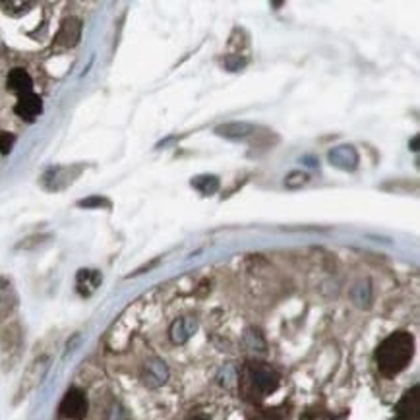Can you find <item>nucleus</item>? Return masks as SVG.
Listing matches in <instances>:
<instances>
[{"instance_id":"f257e3e1","label":"nucleus","mask_w":420,"mask_h":420,"mask_svg":"<svg viewBox=\"0 0 420 420\" xmlns=\"http://www.w3.org/2000/svg\"><path fill=\"white\" fill-rule=\"evenodd\" d=\"M414 354V339L407 331H395L378 347L376 362L382 376L393 378L407 368Z\"/></svg>"},{"instance_id":"f03ea898","label":"nucleus","mask_w":420,"mask_h":420,"mask_svg":"<svg viewBox=\"0 0 420 420\" xmlns=\"http://www.w3.org/2000/svg\"><path fill=\"white\" fill-rule=\"evenodd\" d=\"M279 386L277 370L271 368L266 362H246L240 374V391L248 401H261L263 397L271 395Z\"/></svg>"},{"instance_id":"7ed1b4c3","label":"nucleus","mask_w":420,"mask_h":420,"mask_svg":"<svg viewBox=\"0 0 420 420\" xmlns=\"http://www.w3.org/2000/svg\"><path fill=\"white\" fill-rule=\"evenodd\" d=\"M87 397L82 389L72 387L60 403V417L66 420H84L87 414Z\"/></svg>"},{"instance_id":"20e7f679","label":"nucleus","mask_w":420,"mask_h":420,"mask_svg":"<svg viewBox=\"0 0 420 420\" xmlns=\"http://www.w3.org/2000/svg\"><path fill=\"white\" fill-rule=\"evenodd\" d=\"M419 386H414L403 395L395 409V420H420V397Z\"/></svg>"},{"instance_id":"39448f33","label":"nucleus","mask_w":420,"mask_h":420,"mask_svg":"<svg viewBox=\"0 0 420 420\" xmlns=\"http://www.w3.org/2000/svg\"><path fill=\"white\" fill-rule=\"evenodd\" d=\"M82 37V22L78 17H66L62 24H60V29L55 41L59 47H64V49H72L76 47L78 41Z\"/></svg>"},{"instance_id":"423d86ee","label":"nucleus","mask_w":420,"mask_h":420,"mask_svg":"<svg viewBox=\"0 0 420 420\" xmlns=\"http://www.w3.org/2000/svg\"><path fill=\"white\" fill-rule=\"evenodd\" d=\"M14 110H16L17 117L24 118V120H35V118L41 115L43 110L41 97L35 95L34 92L26 93V95H22V97L17 99Z\"/></svg>"},{"instance_id":"0eeeda50","label":"nucleus","mask_w":420,"mask_h":420,"mask_svg":"<svg viewBox=\"0 0 420 420\" xmlns=\"http://www.w3.org/2000/svg\"><path fill=\"white\" fill-rule=\"evenodd\" d=\"M6 85H8L10 92L17 93V97L26 95V93H31L34 89V80L27 74L24 68H14L8 74V80H6Z\"/></svg>"},{"instance_id":"6e6552de","label":"nucleus","mask_w":420,"mask_h":420,"mask_svg":"<svg viewBox=\"0 0 420 420\" xmlns=\"http://www.w3.org/2000/svg\"><path fill=\"white\" fill-rule=\"evenodd\" d=\"M256 128L252 124H246V122H233V124H225V126H219L215 132L223 138L229 140H244L250 134H254Z\"/></svg>"},{"instance_id":"1a4fd4ad","label":"nucleus","mask_w":420,"mask_h":420,"mask_svg":"<svg viewBox=\"0 0 420 420\" xmlns=\"http://www.w3.org/2000/svg\"><path fill=\"white\" fill-rule=\"evenodd\" d=\"M329 161L335 163L337 167L354 168V165L359 163V157H356V153L351 145H343V147H337L329 153Z\"/></svg>"},{"instance_id":"9d476101","label":"nucleus","mask_w":420,"mask_h":420,"mask_svg":"<svg viewBox=\"0 0 420 420\" xmlns=\"http://www.w3.org/2000/svg\"><path fill=\"white\" fill-rule=\"evenodd\" d=\"M101 283V275L99 271H92V269H82L78 271V291L82 294H92Z\"/></svg>"},{"instance_id":"9b49d317","label":"nucleus","mask_w":420,"mask_h":420,"mask_svg":"<svg viewBox=\"0 0 420 420\" xmlns=\"http://www.w3.org/2000/svg\"><path fill=\"white\" fill-rule=\"evenodd\" d=\"M194 331H196V319L184 318L175 321V326L171 329V335H173V339H175L177 343H184L186 339L192 335Z\"/></svg>"},{"instance_id":"f8f14e48","label":"nucleus","mask_w":420,"mask_h":420,"mask_svg":"<svg viewBox=\"0 0 420 420\" xmlns=\"http://www.w3.org/2000/svg\"><path fill=\"white\" fill-rule=\"evenodd\" d=\"M145 372H147L145 384H150V386H159L161 382H165V378H167V368H165L163 362H155L152 366H147Z\"/></svg>"},{"instance_id":"ddd939ff","label":"nucleus","mask_w":420,"mask_h":420,"mask_svg":"<svg viewBox=\"0 0 420 420\" xmlns=\"http://www.w3.org/2000/svg\"><path fill=\"white\" fill-rule=\"evenodd\" d=\"M192 186L198 188L202 194H205V196H210V194H213L219 188V180L217 177H200L192 180Z\"/></svg>"},{"instance_id":"4468645a","label":"nucleus","mask_w":420,"mask_h":420,"mask_svg":"<svg viewBox=\"0 0 420 420\" xmlns=\"http://www.w3.org/2000/svg\"><path fill=\"white\" fill-rule=\"evenodd\" d=\"M31 6H34L31 2H14V0H8V2H0V8H4V12L10 14V16H22V14L29 12Z\"/></svg>"},{"instance_id":"2eb2a0df","label":"nucleus","mask_w":420,"mask_h":420,"mask_svg":"<svg viewBox=\"0 0 420 420\" xmlns=\"http://www.w3.org/2000/svg\"><path fill=\"white\" fill-rule=\"evenodd\" d=\"M14 142H16L14 134H10V132H0V153H2V155H8V153L12 152V147H14Z\"/></svg>"},{"instance_id":"dca6fc26","label":"nucleus","mask_w":420,"mask_h":420,"mask_svg":"<svg viewBox=\"0 0 420 420\" xmlns=\"http://www.w3.org/2000/svg\"><path fill=\"white\" fill-rule=\"evenodd\" d=\"M78 205H80V208H109L110 203L109 200H105L103 196H92V198H87V200H82Z\"/></svg>"},{"instance_id":"f3484780","label":"nucleus","mask_w":420,"mask_h":420,"mask_svg":"<svg viewBox=\"0 0 420 420\" xmlns=\"http://www.w3.org/2000/svg\"><path fill=\"white\" fill-rule=\"evenodd\" d=\"M252 420H279V417L275 414V411H263L260 414H256Z\"/></svg>"},{"instance_id":"a211bd4d","label":"nucleus","mask_w":420,"mask_h":420,"mask_svg":"<svg viewBox=\"0 0 420 420\" xmlns=\"http://www.w3.org/2000/svg\"><path fill=\"white\" fill-rule=\"evenodd\" d=\"M188 420H210L205 414H194V417H190Z\"/></svg>"}]
</instances>
